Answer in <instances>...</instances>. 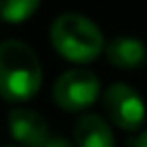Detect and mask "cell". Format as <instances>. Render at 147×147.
I'll list each match as a JSON object with an SVG mask.
<instances>
[{"label":"cell","instance_id":"cell-1","mask_svg":"<svg viewBox=\"0 0 147 147\" xmlns=\"http://www.w3.org/2000/svg\"><path fill=\"white\" fill-rule=\"evenodd\" d=\"M41 87V65L37 54L22 41L0 46V95L7 102H26Z\"/></svg>","mask_w":147,"mask_h":147},{"label":"cell","instance_id":"cell-2","mask_svg":"<svg viewBox=\"0 0 147 147\" xmlns=\"http://www.w3.org/2000/svg\"><path fill=\"white\" fill-rule=\"evenodd\" d=\"M54 50L74 63H89L104 50V37L91 20L78 13H65L50 28Z\"/></svg>","mask_w":147,"mask_h":147},{"label":"cell","instance_id":"cell-3","mask_svg":"<svg viewBox=\"0 0 147 147\" xmlns=\"http://www.w3.org/2000/svg\"><path fill=\"white\" fill-rule=\"evenodd\" d=\"M100 95L97 76L89 69H69L54 84V102L65 110H82Z\"/></svg>","mask_w":147,"mask_h":147},{"label":"cell","instance_id":"cell-4","mask_svg":"<svg viewBox=\"0 0 147 147\" xmlns=\"http://www.w3.org/2000/svg\"><path fill=\"white\" fill-rule=\"evenodd\" d=\"M104 108L110 121L121 130H138L145 121V104L128 84H113L106 89Z\"/></svg>","mask_w":147,"mask_h":147},{"label":"cell","instance_id":"cell-5","mask_svg":"<svg viewBox=\"0 0 147 147\" xmlns=\"http://www.w3.org/2000/svg\"><path fill=\"white\" fill-rule=\"evenodd\" d=\"M9 130L24 147H41L50 138L48 123L39 113L28 108H15L9 113Z\"/></svg>","mask_w":147,"mask_h":147},{"label":"cell","instance_id":"cell-6","mask_svg":"<svg viewBox=\"0 0 147 147\" xmlns=\"http://www.w3.org/2000/svg\"><path fill=\"white\" fill-rule=\"evenodd\" d=\"M106 56L119 69H136L147 61V48L132 37H117L106 46Z\"/></svg>","mask_w":147,"mask_h":147},{"label":"cell","instance_id":"cell-7","mask_svg":"<svg viewBox=\"0 0 147 147\" xmlns=\"http://www.w3.org/2000/svg\"><path fill=\"white\" fill-rule=\"evenodd\" d=\"M74 138L78 147H115L108 123L97 115H82L76 121Z\"/></svg>","mask_w":147,"mask_h":147},{"label":"cell","instance_id":"cell-8","mask_svg":"<svg viewBox=\"0 0 147 147\" xmlns=\"http://www.w3.org/2000/svg\"><path fill=\"white\" fill-rule=\"evenodd\" d=\"M41 0H0V18L7 22H24L28 20Z\"/></svg>","mask_w":147,"mask_h":147},{"label":"cell","instance_id":"cell-9","mask_svg":"<svg viewBox=\"0 0 147 147\" xmlns=\"http://www.w3.org/2000/svg\"><path fill=\"white\" fill-rule=\"evenodd\" d=\"M41 147H71V145H69L65 138H61V136H59V138H52V136H50Z\"/></svg>","mask_w":147,"mask_h":147},{"label":"cell","instance_id":"cell-10","mask_svg":"<svg viewBox=\"0 0 147 147\" xmlns=\"http://www.w3.org/2000/svg\"><path fill=\"white\" fill-rule=\"evenodd\" d=\"M134 147H147V132L138 136V141H136V145H134Z\"/></svg>","mask_w":147,"mask_h":147}]
</instances>
